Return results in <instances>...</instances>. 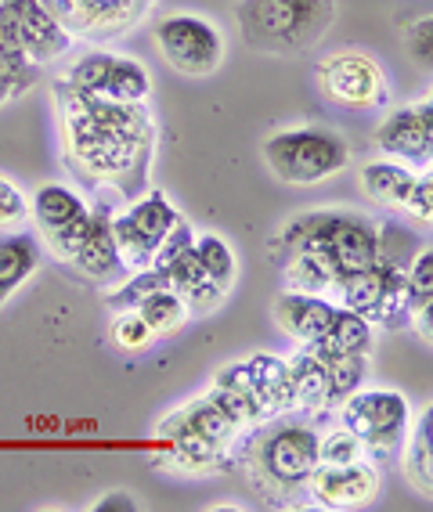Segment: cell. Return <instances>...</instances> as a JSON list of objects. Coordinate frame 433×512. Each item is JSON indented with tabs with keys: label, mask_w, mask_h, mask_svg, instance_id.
<instances>
[{
	"label": "cell",
	"mask_w": 433,
	"mask_h": 512,
	"mask_svg": "<svg viewBox=\"0 0 433 512\" xmlns=\"http://www.w3.org/2000/svg\"><path fill=\"white\" fill-rule=\"evenodd\" d=\"M58 119V148L65 170L94 188H116L134 199L152 184L159 156V119L148 101H112L98 94H76L62 80H51Z\"/></svg>",
	"instance_id": "cell-1"
},
{
	"label": "cell",
	"mask_w": 433,
	"mask_h": 512,
	"mask_svg": "<svg viewBox=\"0 0 433 512\" xmlns=\"http://www.w3.org/2000/svg\"><path fill=\"white\" fill-rule=\"evenodd\" d=\"M235 466L260 505L282 509L307 494L318 466V426L300 415H275L257 422L235 444Z\"/></svg>",
	"instance_id": "cell-2"
},
{
	"label": "cell",
	"mask_w": 433,
	"mask_h": 512,
	"mask_svg": "<svg viewBox=\"0 0 433 512\" xmlns=\"http://www.w3.org/2000/svg\"><path fill=\"white\" fill-rule=\"evenodd\" d=\"M260 156L268 174L286 188H318L347 174L354 163L351 141L325 123H300V127L271 130L260 141Z\"/></svg>",
	"instance_id": "cell-3"
},
{
	"label": "cell",
	"mask_w": 433,
	"mask_h": 512,
	"mask_svg": "<svg viewBox=\"0 0 433 512\" xmlns=\"http://www.w3.org/2000/svg\"><path fill=\"white\" fill-rule=\"evenodd\" d=\"M235 26L260 55H300L336 26V0H239Z\"/></svg>",
	"instance_id": "cell-4"
},
{
	"label": "cell",
	"mask_w": 433,
	"mask_h": 512,
	"mask_svg": "<svg viewBox=\"0 0 433 512\" xmlns=\"http://www.w3.org/2000/svg\"><path fill=\"white\" fill-rule=\"evenodd\" d=\"M152 47L170 73L206 80L221 73L228 58V33L221 22L199 11H166L152 22Z\"/></svg>",
	"instance_id": "cell-5"
},
{
	"label": "cell",
	"mask_w": 433,
	"mask_h": 512,
	"mask_svg": "<svg viewBox=\"0 0 433 512\" xmlns=\"http://www.w3.org/2000/svg\"><path fill=\"white\" fill-rule=\"evenodd\" d=\"M314 87L325 105L340 112H383L390 105V76L372 51L361 47H336L314 62Z\"/></svg>",
	"instance_id": "cell-6"
},
{
	"label": "cell",
	"mask_w": 433,
	"mask_h": 512,
	"mask_svg": "<svg viewBox=\"0 0 433 512\" xmlns=\"http://www.w3.org/2000/svg\"><path fill=\"white\" fill-rule=\"evenodd\" d=\"M336 422L358 437L369 462L387 466L390 458H397L401 440L408 433L412 401L401 390H390V386H361L336 404Z\"/></svg>",
	"instance_id": "cell-7"
},
{
	"label": "cell",
	"mask_w": 433,
	"mask_h": 512,
	"mask_svg": "<svg viewBox=\"0 0 433 512\" xmlns=\"http://www.w3.org/2000/svg\"><path fill=\"white\" fill-rule=\"evenodd\" d=\"M336 293H340V307L369 318L376 329L397 332L408 329V321H412V296H408L405 264H394V260L379 256L376 264L358 271V275L340 278Z\"/></svg>",
	"instance_id": "cell-8"
},
{
	"label": "cell",
	"mask_w": 433,
	"mask_h": 512,
	"mask_svg": "<svg viewBox=\"0 0 433 512\" xmlns=\"http://www.w3.org/2000/svg\"><path fill=\"white\" fill-rule=\"evenodd\" d=\"M181 217L185 213L177 210L174 199L163 188H152V184L141 195H134L123 213H112V238H116L123 267L127 271L152 267L159 242H163L166 231L174 228Z\"/></svg>",
	"instance_id": "cell-9"
},
{
	"label": "cell",
	"mask_w": 433,
	"mask_h": 512,
	"mask_svg": "<svg viewBox=\"0 0 433 512\" xmlns=\"http://www.w3.org/2000/svg\"><path fill=\"white\" fill-rule=\"evenodd\" d=\"M159 0H47L73 40L116 44L152 19Z\"/></svg>",
	"instance_id": "cell-10"
},
{
	"label": "cell",
	"mask_w": 433,
	"mask_h": 512,
	"mask_svg": "<svg viewBox=\"0 0 433 512\" xmlns=\"http://www.w3.org/2000/svg\"><path fill=\"white\" fill-rule=\"evenodd\" d=\"M379 156L405 163L412 170H430L433 163V98L423 94L419 101L387 109L376 127Z\"/></svg>",
	"instance_id": "cell-11"
},
{
	"label": "cell",
	"mask_w": 433,
	"mask_h": 512,
	"mask_svg": "<svg viewBox=\"0 0 433 512\" xmlns=\"http://www.w3.org/2000/svg\"><path fill=\"white\" fill-rule=\"evenodd\" d=\"M383 491V473H379L376 462L369 458H358V462H340V466H329V462H318L307 480V494L318 509L332 512H354V509H369L372 502Z\"/></svg>",
	"instance_id": "cell-12"
},
{
	"label": "cell",
	"mask_w": 433,
	"mask_h": 512,
	"mask_svg": "<svg viewBox=\"0 0 433 512\" xmlns=\"http://www.w3.org/2000/svg\"><path fill=\"white\" fill-rule=\"evenodd\" d=\"M19 29L22 51L29 55L33 65H55L73 51V33L58 22V15L47 8V0H4Z\"/></svg>",
	"instance_id": "cell-13"
},
{
	"label": "cell",
	"mask_w": 433,
	"mask_h": 512,
	"mask_svg": "<svg viewBox=\"0 0 433 512\" xmlns=\"http://www.w3.org/2000/svg\"><path fill=\"white\" fill-rule=\"evenodd\" d=\"M159 433L166 437V455L163 469L181 476H213L228 469V458L224 451H217L210 440H203L199 433L188 426L185 412L181 408H170V412L159 419Z\"/></svg>",
	"instance_id": "cell-14"
},
{
	"label": "cell",
	"mask_w": 433,
	"mask_h": 512,
	"mask_svg": "<svg viewBox=\"0 0 433 512\" xmlns=\"http://www.w3.org/2000/svg\"><path fill=\"white\" fill-rule=\"evenodd\" d=\"M65 264H73L83 278L102 285H112L116 278L127 275L120 249H116V238H112V206L91 202V224H87V231H83V238L76 242V249L69 253Z\"/></svg>",
	"instance_id": "cell-15"
},
{
	"label": "cell",
	"mask_w": 433,
	"mask_h": 512,
	"mask_svg": "<svg viewBox=\"0 0 433 512\" xmlns=\"http://www.w3.org/2000/svg\"><path fill=\"white\" fill-rule=\"evenodd\" d=\"M275 325L282 329V336H289L296 347H311L314 339L329 329L332 314H336V303H329L322 293H282L275 296Z\"/></svg>",
	"instance_id": "cell-16"
},
{
	"label": "cell",
	"mask_w": 433,
	"mask_h": 512,
	"mask_svg": "<svg viewBox=\"0 0 433 512\" xmlns=\"http://www.w3.org/2000/svg\"><path fill=\"white\" fill-rule=\"evenodd\" d=\"M40 76H44V69L29 62L8 4L0 0V109L33 91L40 83Z\"/></svg>",
	"instance_id": "cell-17"
},
{
	"label": "cell",
	"mask_w": 433,
	"mask_h": 512,
	"mask_svg": "<svg viewBox=\"0 0 433 512\" xmlns=\"http://www.w3.org/2000/svg\"><path fill=\"white\" fill-rule=\"evenodd\" d=\"M242 365H246L249 386H253V394H257L260 408H264L268 419L296 412V394H293V379H289L286 357L257 350V354L242 357Z\"/></svg>",
	"instance_id": "cell-18"
},
{
	"label": "cell",
	"mask_w": 433,
	"mask_h": 512,
	"mask_svg": "<svg viewBox=\"0 0 433 512\" xmlns=\"http://www.w3.org/2000/svg\"><path fill=\"white\" fill-rule=\"evenodd\" d=\"M203 394L210 397L217 408H224L231 419L239 422L242 430H253L257 422L268 419V415H264V408H260L257 394H253V386H249V375H246V365H242V357H239V361H228V365L217 368Z\"/></svg>",
	"instance_id": "cell-19"
},
{
	"label": "cell",
	"mask_w": 433,
	"mask_h": 512,
	"mask_svg": "<svg viewBox=\"0 0 433 512\" xmlns=\"http://www.w3.org/2000/svg\"><path fill=\"white\" fill-rule=\"evenodd\" d=\"M44 267V242L22 228L0 231V311Z\"/></svg>",
	"instance_id": "cell-20"
},
{
	"label": "cell",
	"mask_w": 433,
	"mask_h": 512,
	"mask_svg": "<svg viewBox=\"0 0 433 512\" xmlns=\"http://www.w3.org/2000/svg\"><path fill=\"white\" fill-rule=\"evenodd\" d=\"M278 260H282V289H289V293H329V289H336V271H332L322 246L300 242V246H289Z\"/></svg>",
	"instance_id": "cell-21"
},
{
	"label": "cell",
	"mask_w": 433,
	"mask_h": 512,
	"mask_svg": "<svg viewBox=\"0 0 433 512\" xmlns=\"http://www.w3.org/2000/svg\"><path fill=\"white\" fill-rule=\"evenodd\" d=\"M166 282H170V289L188 303L192 314H213L228 300V293H221V289L213 285V278L206 275L203 264L195 260L192 249H185V253L174 256V260L166 264Z\"/></svg>",
	"instance_id": "cell-22"
},
{
	"label": "cell",
	"mask_w": 433,
	"mask_h": 512,
	"mask_svg": "<svg viewBox=\"0 0 433 512\" xmlns=\"http://www.w3.org/2000/svg\"><path fill=\"white\" fill-rule=\"evenodd\" d=\"M397 455H401V473H405L408 487H412L415 494L430 498L433 494V412L430 408H423L419 419L412 415Z\"/></svg>",
	"instance_id": "cell-23"
},
{
	"label": "cell",
	"mask_w": 433,
	"mask_h": 512,
	"mask_svg": "<svg viewBox=\"0 0 433 512\" xmlns=\"http://www.w3.org/2000/svg\"><path fill=\"white\" fill-rule=\"evenodd\" d=\"M415 174H419V170H412V166L394 163V159L383 156V159H372V163L361 166V170H358V188H361V195L372 202V206L397 213V210H401V202H405L408 188L415 184Z\"/></svg>",
	"instance_id": "cell-24"
},
{
	"label": "cell",
	"mask_w": 433,
	"mask_h": 512,
	"mask_svg": "<svg viewBox=\"0 0 433 512\" xmlns=\"http://www.w3.org/2000/svg\"><path fill=\"white\" fill-rule=\"evenodd\" d=\"M311 350L322 357V361L340 357V354H372V350H376V325H372L369 318H361V314L347 311V307L336 303V314H332L329 329L314 339Z\"/></svg>",
	"instance_id": "cell-25"
},
{
	"label": "cell",
	"mask_w": 433,
	"mask_h": 512,
	"mask_svg": "<svg viewBox=\"0 0 433 512\" xmlns=\"http://www.w3.org/2000/svg\"><path fill=\"white\" fill-rule=\"evenodd\" d=\"M87 206L91 202L83 199L80 188H73V184L65 181H47L29 195V220L37 224L40 235H51V231L65 228L73 217H80Z\"/></svg>",
	"instance_id": "cell-26"
},
{
	"label": "cell",
	"mask_w": 433,
	"mask_h": 512,
	"mask_svg": "<svg viewBox=\"0 0 433 512\" xmlns=\"http://www.w3.org/2000/svg\"><path fill=\"white\" fill-rule=\"evenodd\" d=\"M289 379H293L296 412L322 415L329 412V394H325V361L311 347H296L286 357Z\"/></svg>",
	"instance_id": "cell-27"
},
{
	"label": "cell",
	"mask_w": 433,
	"mask_h": 512,
	"mask_svg": "<svg viewBox=\"0 0 433 512\" xmlns=\"http://www.w3.org/2000/svg\"><path fill=\"white\" fill-rule=\"evenodd\" d=\"M177 408L185 412L188 426H192L203 440H210L217 451H224V455H231V448H235V444L242 440V433H246L239 422L231 419L224 408H217L206 394L192 397V401H185V404H177Z\"/></svg>",
	"instance_id": "cell-28"
},
{
	"label": "cell",
	"mask_w": 433,
	"mask_h": 512,
	"mask_svg": "<svg viewBox=\"0 0 433 512\" xmlns=\"http://www.w3.org/2000/svg\"><path fill=\"white\" fill-rule=\"evenodd\" d=\"M102 98L130 101V105L152 101V73H148V65L134 55L112 51V65H109V76H105Z\"/></svg>",
	"instance_id": "cell-29"
},
{
	"label": "cell",
	"mask_w": 433,
	"mask_h": 512,
	"mask_svg": "<svg viewBox=\"0 0 433 512\" xmlns=\"http://www.w3.org/2000/svg\"><path fill=\"white\" fill-rule=\"evenodd\" d=\"M192 253L221 293H231V289H235V282H239V256H235L228 238L217 235V231H195Z\"/></svg>",
	"instance_id": "cell-30"
},
{
	"label": "cell",
	"mask_w": 433,
	"mask_h": 512,
	"mask_svg": "<svg viewBox=\"0 0 433 512\" xmlns=\"http://www.w3.org/2000/svg\"><path fill=\"white\" fill-rule=\"evenodd\" d=\"M134 311L145 318V325L156 332V336H174V332H181L188 321L195 318V314L188 311V303L181 300L170 285H163V289H156V293H148Z\"/></svg>",
	"instance_id": "cell-31"
},
{
	"label": "cell",
	"mask_w": 433,
	"mask_h": 512,
	"mask_svg": "<svg viewBox=\"0 0 433 512\" xmlns=\"http://www.w3.org/2000/svg\"><path fill=\"white\" fill-rule=\"evenodd\" d=\"M369 357L372 354H340L325 361V394H329V408L351 397L354 390L365 386L369 379Z\"/></svg>",
	"instance_id": "cell-32"
},
{
	"label": "cell",
	"mask_w": 433,
	"mask_h": 512,
	"mask_svg": "<svg viewBox=\"0 0 433 512\" xmlns=\"http://www.w3.org/2000/svg\"><path fill=\"white\" fill-rule=\"evenodd\" d=\"M163 285H170L166 282V267H156V264L138 267V271H127V278L112 285L102 300L109 311H134L148 293H156V289H163Z\"/></svg>",
	"instance_id": "cell-33"
},
{
	"label": "cell",
	"mask_w": 433,
	"mask_h": 512,
	"mask_svg": "<svg viewBox=\"0 0 433 512\" xmlns=\"http://www.w3.org/2000/svg\"><path fill=\"white\" fill-rule=\"evenodd\" d=\"M109 343L120 354L127 357H141L152 350L156 343V332L148 329L145 318L138 311H112V325H109Z\"/></svg>",
	"instance_id": "cell-34"
},
{
	"label": "cell",
	"mask_w": 433,
	"mask_h": 512,
	"mask_svg": "<svg viewBox=\"0 0 433 512\" xmlns=\"http://www.w3.org/2000/svg\"><path fill=\"white\" fill-rule=\"evenodd\" d=\"M405 282H408V296H412V314L419 307H433V249L430 242L415 249L405 264Z\"/></svg>",
	"instance_id": "cell-35"
},
{
	"label": "cell",
	"mask_w": 433,
	"mask_h": 512,
	"mask_svg": "<svg viewBox=\"0 0 433 512\" xmlns=\"http://www.w3.org/2000/svg\"><path fill=\"white\" fill-rule=\"evenodd\" d=\"M365 458L358 437H354L347 426H329V430H318V462H329V466H340V462H358Z\"/></svg>",
	"instance_id": "cell-36"
},
{
	"label": "cell",
	"mask_w": 433,
	"mask_h": 512,
	"mask_svg": "<svg viewBox=\"0 0 433 512\" xmlns=\"http://www.w3.org/2000/svg\"><path fill=\"white\" fill-rule=\"evenodd\" d=\"M401 217H408L415 228H430L433 224V177L430 170H419L415 174V184L408 188L405 202H401Z\"/></svg>",
	"instance_id": "cell-37"
},
{
	"label": "cell",
	"mask_w": 433,
	"mask_h": 512,
	"mask_svg": "<svg viewBox=\"0 0 433 512\" xmlns=\"http://www.w3.org/2000/svg\"><path fill=\"white\" fill-rule=\"evenodd\" d=\"M29 220V195L19 181L0 174V231H15Z\"/></svg>",
	"instance_id": "cell-38"
},
{
	"label": "cell",
	"mask_w": 433,
	"mask_h": 512,
	"mask_svg": "<svg viewBox=\"0 0 433 512\" xmlns=\"http://www.w3.org/2000/svg\"><path fill=\"white\" fill-rule=\"evenodd\" d=\"M405 51L415 65L430 69L433 62V19L430 15H419L405 26Z\"/></svg>",
	"instance_id": "cell-39"
},
{
	"label": "cell",
	"mask_w": 433,
	"mask_h": 512,
	"mask_svg": "<svg viewBox=\"0 0 433 512\" xmlns=\"http://www.w3.org/2000/svg\"><path fill=\"white\" fill-rule=\"evenodd\" d=\"M192 242H195V228H192V220L181 217V220H177V224H174V228L166 231L163 242H159L156 260H152V264H156V267H166V264H170V260H174V256H181V253H185V249H192Z\"/></svg>",
	"instance_id": "cell-40"
},
{
	"label": "cell",
	"mask_w": 433,
	"mask_h": 512,
	"mask_svg": "<svg viewBox=\"0 0 433 512\" xmlns=\"http://www.w3.org/2000/svg\"><path fill=\"white\" fill-rule=\"evenodd\" d=\"M94 509H138V502H134V498H130L127 491H112L109 498L94 502Z\"/></svg>",
	"instance_id": "cell-41"
}]
</instances>
